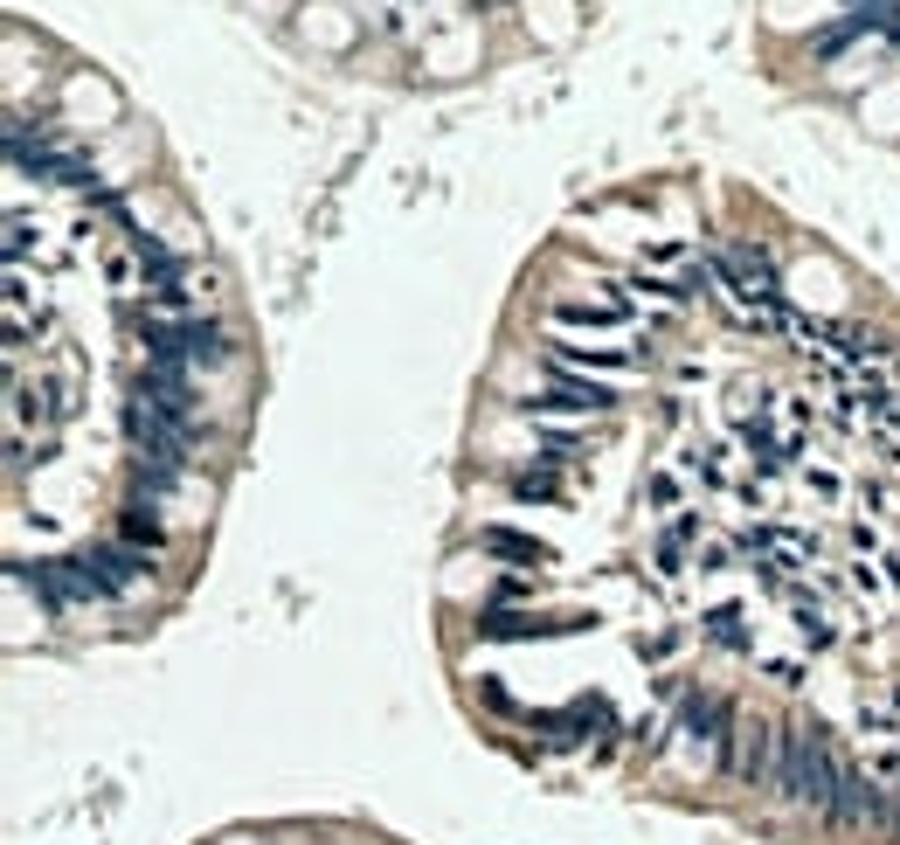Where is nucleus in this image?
I'll list each match as a JSON object with an SVG mask.
<instances>
[{
  "label": "nucleus",
  "mask_w": 900,
  "mask_h": 845,
  "mask_svg": "<svg viewBox=\"0 0 900 845\" xmlns=\"http://www.w3.org/2000/svg\"><path fill=\"white\" fill-rule=\"evenodd\" d=\"M838 776H846V762H838L832 735H824L817 721H790L776 735V791L797 804V811H832L838 797Z\"/></svg>",
  "instance_id": "f257e3e1"
},
{
  "label": "nucleus",
  "mask_w": 900,
  "mask_h": 845,
  "mask_svg": "<svg viewBox=\"0 0 900 845\" xmlns=\"http://www.w3.org/2000/svg\"><path fill=\"white\" fill-rule=\"evenodd\" d=\"M776 721H735V742H727V776L741 791H768L776 783Z\"/></svg>",
  "instance_id": "f03ea898"
},
{
  "label": "nucleus",
  "mask_w": 900,
  "mask_h": 845,
  "mask_svg": "<svg viewBox=\"0 0 900 845\" xmlns=\"http://www.w3.org/2000/svg\"><path fill=\"white\" fill-rule=\"evenodd\" d=\"M568 631H583L575 617H534V610H505L492 604L478 617V637H499V645H527V637H568Z\"/></svg>",
  "instance_id": "7ed1b4c3"
},
{
  "label": "nucleus",
  "mask_w": 900,
  "mask_h": 845,
  "mask_svg": "<svg viewBox=\"0 0 900 845\" xmlns=\"http://www.w3.org/2000/svg\"><path fill=\"white\" fill-rule=\"evenodd\" d=\"M548 368H568V374H630L637 368V353H624V347H575V340H554V353H548Z\"/></svg>",
  "instance_id": "20e7f679"
},
{
  "label": "nucleus",
  "mask_w": 900,
  "mask_h": 845,
  "mask_svg": "<svg viewBox=\"0 0 900 845\" xmlns=\"http://www.w3.org/2000/svg\"><path fill=\"white\" fill-rule=\"evenodd\" d=\"M118 540H125V548H139V555H160V548H166V520H160V506H153V499L125 506V513H118Z\"/></svg>",
  "instance_id": "39448f33"
},
{
  "label": "nucleus",
  "mask_w": 900,
  "mask_h": 845,
  "mask_svg": "<svg viewBox=\"0 0 900 845\" xmlns=\"http://www.w3.org/2000/svg\"><path fill=\"white\" fill-rule=\"evenodd\" d=\"M478 548H485V555L520 561V569H548V561H554L548 540H527V534H513V527H485V534H478Z\"/></svg>",
  "instance_id": "423d86ee"
},
{
  "label": "nucleus",
  "mask_w": 900,
  "mask_h": 845,
  "mask_svg": "<svg viewBox=\"0 0 900 845\" xmlns=\"http://www.w3.org/2000/svg\"><path fill=\"white\" fill-rule=\"evenodd\" d=\"M707 637L727 651H748V631H741V604H721V610H707Z\"/></svg>",
  "instance_id": "0eeeda50"
},
{
  "label": "nucleus",
  "mask_w": 900,
  "mask_h": 845,
  "mask_svg": "<svg viewBox=\"0 0 900 845\" xmlns=\"http://www.w3.org/2000/svg\"><path fill=\"white\" fill-rule=\"evenodd\" d=\"M852 35H866V28L852 22V14H838L832 28H817V42H811V49H817V63H838V55L852 49Z\"/></svg>",
  "instance_id": "6e6552de"
},
{
  "label": "nucleus",
  "mask_w": 900,
  "mask_h": 845,
  "mask_svg": "<svg viewBox=\"0 0 900 845\" xmlns=\"http://www.w3.org/2000/svg\"><path fill=\"white\" fill-rule=\"evenodd\" d=\"M846 14H852L859 28H887L893 14H900V0H846Z\"/></svg>",
  "instance_id": "1a4fd4ad"
},
{
  "label": "nucleus",
  "mask_w": 900,
  "mask_h": 845,
  "mask_svg": "<svg viewBox=\"0 0 900 845\" xmlns=\"http://www.w3.org/2000/svg\"><path fill=\"white\" fill-rule=\"evenodd\" d=\"M645 499H651V506H679V479H672V472H659V479L645 485Z\"/></svg>",
  "instance_id": "9d476101"
},
{
  "label": "nucleus",
  "mask_w": 900,
  "mask_h": 845,
  "mask_svg": "<svg viewBox=\"0 0 900 845\" xmlns=\"http://www.w3.org/2000/svg\"><path fill=\"white\" fill-rule=\"evenodd\" d=\"M520 596H534V582H527V575H499L492 604H520Z\"/></svg>",
  "instance_id": "9b49d317"
},
{
  "label": "nucleus",
  "mask_w": 900,
  "mask_h": 845,
  "mask_svg": "<svg viewBox=\"0 0 900 845\" xmlns=\"http://www.w3.org/2000/svg\"><path fill=\"white\" fill-rule=\"evenodd\" d=\"M768 672H776L783 686H803V666H797V659H768Z\"/></svg>",
  "instance_id": "f8f14e48"
},
{
  "label": "nucleus",
  "mask_w": 900,
  "mask_h": 845,
  "mask_svg": "<svg viewBox=\"0 0 900 845\" xmlns=\"http://www.w3.org/2000/svg\"><path fill=\"white\" fill-rule=\"evenodd\" d=\"M879 35H887V49H900V14H893V22H887V28H879Z\"/></svg>",
  "instance_id": "ddd939ff"
}]
</instances>
